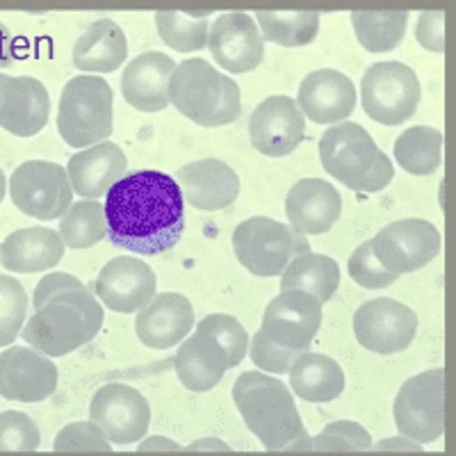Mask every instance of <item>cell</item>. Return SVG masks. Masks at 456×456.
<instances>
[{"label":"cell","mask_w":456,"mask_h":456,"mask_svg":"<svg viewBox=\"0 0 456 456\" xmlns=\"http://www.w3.org/2000/svg\"><path fill=\"white\" fill-rule=\"evenodd\" d=\"M108 240L137 256L176 247L185 231V199L176 178L156 169L133 171L105 194Z\"/></svg>","instance_id":"obj_1"},{"label":"cell","mask_w":456,"mask_h":456,"mask_svg":"<svg viewBox=\"0 0 456 456\" xmlns=\"http://www.w3.org/2000/svg\"><path fill=\"white\" fill-rule=\"evenodd\" d=\"M35 313L21 338L44 356H67L96 338L105 311L83 281L67 272L46 274L35 288Z\"/></svg>","instance_id":"obj_2"},{"label":"cell","mask_w":456,"mask_h":456,"mask_svg":"<svg viewBox=\"0 0 456 456\" xmlns=\"http://www.w3.org/2000/svg\"><path fill=\"white\" fill-rule=\"evenodd\" d=\"M233 402L244 425L270 452H292L295 443L306 438L292 390L263 372H242L233 384Z\"/></svg>","instance_id":"obj_3"},{"label":"cell","mask_w":456,"mask_h":456,"mask_svg":"<svg viewBox=\"0 0 456 456\" xmlns=\"http://www.w3.org/2000/svg\"><path fill=\"white\" fill-rule=\"evenodd\" d=\"M169 103L203 128L233 124L242 112L238 83L201 57L176 64L169 80Z\"/></svg>","instance_id":"obj_4"},{"label":"cell","mask_w":456,"mask_h":456,"mask_svg":"<svg viewBox=\"0 0 456 456\" xmlns=\"http://www.w3.org/2000/svg\"><path fill=\"white\" fill-rule=\"evenodd\" d=\"M320 160L329 176L354 192H381L395 176L390 158L356 121H342L322 135Z\"/></svg>","instance_id":"obj_5"},{"label":"cell","mask_w":456,"mask_h":456,"mask_svg":"<svg viewBox=\"0 0 456 456\" xmlns=\"http://www.w3.org/2000/svg\"><path fill=\"white\" fill-rule=\"evenodd\" d=\"M60 137L73 149H89L108 140L114 130V94L101 76L69 80L57 108Z\"/></svg>","instance_id":"obj_6"},{"label":"cell","mask_w":456,"mask_h":456,"mask_svg":"<svg viewBox=\"0 0 456 456\" xmlns=\"http://www.w3.org/2000/svg\"><path fill=\"white\" fill-rule=\"evenodd\" d=\"M233 251L244 270L267 279L283 274L297 256L311 254V244L288 224L272 217H251L233 231Z\"/></svg>","instance_id":"obj_7"},{"label":"cell","mask_w":456,"mask_h":456,"mask_svg":"<svg viewBox=\"0 0 456 456\" xmlns=\"http://www.w3.org/2000/svg\"><path fill=\"white\" fill-rule=\"evenodd\" d=\"M399 436L418 445L441 441L445 434V370L415 374L402 384L393 406Z\"/></svg>","instance_id":"obj_8"},{"label":"cell","mask_w":456,"mask_h":456,"mask_svg":"<svg viewBox=\"0 0 456 456\" xmlns=\"http://www.w3.org/2000/svg\"><path fill=\"white\" fill-rule=\"evenodd\" d=\"M420 80L402 62H377L361 80V101L370 119L399 126L411 119L420 105Z\"/></svg>","instance_id":"obj_9"},{"label":"cell","mask_w":456,"mask_h":456,"mask_svg":"<svg viewBox=\"0 0 456 456\" xmlns=\"http://www.w3.org/2000/svg\"><path fill=\"white\" fill-rule=\"evenodd\" d=\"M10 197L23 215L42 222L60 219L73 201L67 169L51 160H28L7 181Z\"/></svg>","instance_id":"obj_10"},{"label":"cell","mask_w":456,"mask_h":456,"mask_svg":"<svg viewBox=\"0 0 456 456\" xmlns=\"http://www.w3.org/2000/svg\"><path fill=\"white\" fill-rule=\"evenodd\" d=\"M372 254L393 274H411L429 265L443 249L438 228L427 219H402L381 228L372 240Z\"/></svg>","instance_id":"obj_11"},{"label":"cell","mask_w":456,"mask_h":456,"mask_svg":"<svg viewBox=\"0 0 456 456\" xmlns=\"http://www.w3.org/2000/svg\"><path fill=\"white\" fill-rule=\"evenodd\" d=\"M89 420L103 429L112 445H133L146 438L151 427V404L137 388L108 384L94 393Z\"/></svg>","instance_id":"obj_12"},{"label":"cell","mask_w":456,"mask_h":456,"mask_svg":"<svg viewBox=\"0 0 456 456\" xmlns=\"http://www.w3.org/2000/svg\"><path fill=\"white\" fill-rule=\"evenodd\" d=\"M322 327V304L301 290H283L267 304L260 331L276 347L304 354L311 352Z\"/></svg>","instance_id":"obj_13"},{"label":"cell","mask_w":456,"mask_h":456,"mask_svg":"<svg viewBox=\"0 0 456 456\" xmlns=\"http://www.w3.org/2000/svg\"><path fill=\"white\" fill-rule=\"evenodd\" d=\"M418 331V315L402 301L379 297L354 313V333L361 347L374 354L404 352Z\"/></svg>","instance_id":"obj_14"},{"label":"cell","mask_w":456,"mask_h":456,"mask_svg":"<svg viewBox=\"0 0 456 456\" xmlns=\"http://www.w3.org/2000/svg\"><path fill=\"white\" fill-rule=\"evenodd\" d=\"M60 372L51 358L32 347L0 352V397L7 402L37 404L57 390Z\"/></svg>","instance_id":"obj_15"},{"label":"cell","mask_w":456,"mask_h":456,"mask_svg":"<svg viewBox=\"0 0 456 456\" xmlns=\"http://www.w3.org/2000/svg\"><path fill=\"white\" fill-rule=\"evenodd\" d=\"M208 48L228 73L254 71L265 57V39L247 12L219 14L208 32Z\"/></svg>","instance_id":"obj_16"},{"label":"cell","mask_w":456,"mask_h":456,"mask_svg":"<svg viewBox=\"0 0 456 456\" xmlns=\"http://www.w3.org/2000/svg\"><path fill=\"white\" fill-rule=\"evenodd\" d=\"M249 137L263 156H290L306 137V117L290 96H270L251 112Z\"/></svg>","instance_id":"obj_17"},{"label":"cell","mask_w":456,"mask_h":456,"mask_svg":"<svg viewBox=\"0 0 456 456\" xmlns=\"http://www.w3.org/2000/svg\"><path fill=\"white\" fill-rule=\"evenodd\" d=\"M158 281L153 270L135 256H119L105 263L94 292L114 313H140L156 297Z\"/></svg>","instance_id":"obj_18"},{"label":"cell","mask_w":456,"mask_h":456,"mask_svg":"<svg viewBox=\"0 0 456 456\" xmlns=\"http://www.w3.org/2000/svg\"><path fill=\"white\" fill-rule=\"evenodd\" d=\"M51 117V96L42 80L0 73V128L16 137L37 135Z\"/></svg>","instance_id":"obj_19"},{"label":"cell","mask_w":456,"mask_h":456,"mask_svg":"<svg viewBox=\"0 0 456 456\" xmlns=\"http://www.w3.org/2000/svg\"><path fill=\"white\" fill-rule=\"evenodd\" d=\"M297 108L313 124H342L356 108V87L345 73L320 69L301 80Z\"/></svg>","instance_id":"obj_20"},{"label":"cell","mask_w":456,"mask_h":456,"mask_svg":"<svg viewBox=\"0 0 456 456\" xmlns=\"http://www.w3.org/2000/svg\"><path fill=\"white\" fill-rule=\"evenodd\" d=\"M176 183L181 187L183 199L197 210H224L240 194V176L231 165L217 158L190 162L181 167L176 174Z\"/></svg>","instance_id":"obj_21"},{"label":"cell","mask_w":456,"mask_h":456,"mask_svg":"<svg viewBox=\"0 0 456 456\" xmlns=\"http://www.w3.org/2000/svg\"><path fill=\"white\" fill-rule=\"evenodd\" d=\"M194 327V308L178 292H160L137 313V338L151 349H169L181 345Z\"/></svg>","instance_id":"obj_22"},{"label":"cell","mask_w":456,"mask_h":456,"mask_svg":"<svg viewBox=\"0 0 456 456\" xmlns=\"http://www.w3.org/2000/svg\"><path fill=\"white\" fill-rule=\"evenodd\" d=\"M290 226L301 235H322L340 219L342 199L324 178H304L295 183L285 199Z\"/></svg>","instance_id":"obj_23"},{"label":"cell","mask_w":456,"mask_h":456,"mask_svg":"<svg viewBox=\"0 0 456 456\" xmlns=\"http://www.w3.org/2000/svg\"><path fill=\"white\" fill-rule=\"evenodd\" d=\"M126 153L114 142H101L69 158L67 176L71 190L89 201H99L110 192V187L126 176Z\"/></svg>","instance_id":"obj_24"},{"label":"cell","mask_w":456,"mask_h":456,"mask_svg":"<svg viewBox=\"0 0 456 456\" xmlns=\"http://www.w3.org/2000/svg\"><path fill=\"white\" fill-rule=\"evenodd\" d=\"M176 62L160 51H146L130 60L121 73L126 103L140 112H162L169 105V80Z\"/></svg>","instance_id":"obj_25"},{"label":"cell","mask_w":456,"mask_h":456,"mask_svg":"<svg viewBox=\"0 0 456 456\" xmlns=\"http://www.w3.org/2000/svg\"><path fill=\"white\" fill-rule=\"evenodd\" d=\"M64 256V242L51 228H19L0 244V263L7 272L35 274L53 270Z\"/></svg>","instance_id":"obj_26"},{"label":"cell","mask_w":456,"mask_h":456,"mask_svg":"<svg viewBox=\"0 0 456 456\" xmlns=\"http://www.w3.org/2000/svg\"><path fill=\"white\" fill-rule=\"evenodd\" d=\"M174 368H176L178 379H181V384L187 390L208 393L215 386H219L224 374L231 370V365H228L226 354L215 342V338L197 329L178 347L176 358H174Z\"/></svg>","instance_id":"obj_27"},{"label":"cell","mask_w":456,"mask_h":456,"mask_svg":"<svg viewBox=\"0 0 456 456\" xmlns=\"http://www.w3.org/2000/svg\"><path fill=\"white\" fill-rule=\"evenodd\" d=\"M128 57V39L112 19L94 21L73 46V64L85 73L117 71Z\"/></svg>","instance_id":"obj_28"},{"label":"cell","mask_w":456,"mask_h":456,"mask_svg":"<svg viewBox=\"0 0 456 456\" xmlns=\"http://www.w3.org/2000/svg\"><path fill=\"white\" fill-rule=\"evenodd\" d=\"M290 388L304 402L329 404L345 390V372L327 354L304 352L290 368Z\"/></svg>","instance_id":"obj_29"},{"label":"cell","mask_w":456,"mask_h":456,"mask_svg":"<svg viewBox=\"0 0 456 456\" xmlns=\"http://www.w3.org/2000/svg\"><path fill=\"white\" fill-rule=\"evenodd\" d=\"M340 285V267L324 254L297 256L281 274V292L301 290L315 297L320 304L331 299Z\"/></svg>","instance_id":"obj_30"},{"label":"cell","mask_w":456,"mask_h":456,"mask_svg":"<svg viewBox=\"0 0 456 456\" xmlns=\"http://www.w3.org/2000/svg\"><path fill=\"white\" fill-rule=\"evenodd\" d=\"M395 160L413 176H429L443 162V133L429 126L406 128L395 140Z\"/></svg>","instance_id":"obj_31"},{"label":"cell","mask_w":456,"mask_h":456,"mask_svg":"<svg viewBox=\"0 0 456 456\" xmlns=\"http://www.w3.org/2000/svg\"><path fill=\"white\" fill-rule=\"evenodd\" d=\"M256 26L263 39L285 48H299L315 42L320 32L317 12H256Z\"/></svg>","instance_id":"obj_32"},{"label":"cell","mask_w":456,"mask_h":456,"mask_svg":"<svg viewBox=\"0 0 456 456\" xmlns=\"http://www.w3.org/2000/svg\"><path fill=\"white\" fill-rule=\"evenodd\" d=\"M352 26L358 44L370 53H388L399 46L409 26V12H354Z\"/></svg>","instance_id":"obj_33"},{"label":"cell","mask_w":456,"mask_h":456,"mask_svg":"<svg viewBox=\"0 0 456 456\" xmlns=\"http://www.w3.org/2000/svg\"><path fill=\"white\" fill-rule=\"evenodd\" d=\"M64 247L71 249H89L99 242L108 240V222H105V208L101 201H76L67 213L60 217L57 231Z\"/></svg>","instance_id":"obj_34"},{"label":"cell","mask_w":456,"mask_h":456,"mask_svg":"<svg viewBox=\"0 0 456 456\" xmlns=\"http://www.w3.org/2000/svg\"><path fill=\"white\" fill-rule=\"evenodd\" d=\"M160 39L181 53H197L208 46V14H185V12H158L156 14Z\"/></svg>","instance_id":"obj_35"},{"label":"cell","mask_w":456,"mask_h":456,"mask_svg":"<svg viewBox=\"0 0 456 456\" xmlns=\"http://www.w3.org/2000/svg\"><path fill=\"white\" fill-rule=\"evenodd\" d=\"M197 329L215 338V342L226 354L231 368H238L242 363L247 349H249V333L240 324L238 317L226 315V313H213V315L203 317Z\"/></svg>","instance_id":"obj_36"},{"label":"cell","mask_w":456,"mask_h":456,"mask_svg":"<svg viewBox=\"0 0 456 456\" xmlns=\"http://www.w3.org/2000/svg\"><path fill=\"white\" fill-rule=\"evenodd\" d=\"M28 295L14 276L0 274V347H10L26 324Z\"/></svg>","instance_id":"obj_37"},{"label":"cell","mask_w":456,"mask_h":456,"mask_svg":"<svg viewBox=\"0 0 456 456\" xmlns=\"http://www.w3.org/2000/svg\"><path fill=\"white\" fill-rule=\"evenodd\" d=\"M370 447L372 436L354 420L331 422L311 438V450L315 452H368Z\"/></svg>","instance_id":"obj_38"},{"label":"cell","mask_w":456,"mask_h":456,"mask_svg":"<svg viewBox=\"0 0 456 456\" xmlns=\"http://www.w3.org/2000/svg\"><path fill=\"white\" fill-rule=\"evenodd\" d=\"M42 447V431L28 413H0V452H35Z\"/></svg>","instance_id":"obj_39"},{"label":"cell","mask_w":456,"mask_h":456,"mask_svg":"<svg viewBox=\"0 0 456 456\" xmlns=\"http://www.w3.org/2000/svg\"><path fill=\"white\" fill-rule=\"evenodd\" d=\"M347 270L354 283H358L361 288H368V290H384V288H388V285H393L399 279L397 274L386 270L384 265L374 258L372 244L370 242L358 244L356 249H354V254L349 256Z\"/></svg>","instance_id":"obj_40"},{"label":"cell","mask_w":456,"mask_h":456,"mask_svg":"<svg viewBox=\"0 0 456 456\" xmlns=\"http://www.w3.org/2000/svg\"><path fill=\"white\" fill-rule=\"evenodd\" d=\"M53 450L55 452H112V443L108 441V436L103 434L99 425H94L92 420L73 422V425L64 427L53 441Z\"/></svg>","instance_id":"obj_41"},{"label":"cell","mask_w":456,"mask_h":456,"mask_svg":"<svg viewBox=\"0 0 456 456\" xmlns=\"http://www.w3.org/2000/svg\"><path fill=\"white\" fill-rule=\"evenodd\" d=\"M249 356L254 361L256 368L265 370V372L272 374H288L290 372L292 363L301 354L290 352V349H281L276 347L274 342H270L265 338V333L256 331V336L249 340Z\"/></svg>","instance_id":"obj_42"},{"label":"cell","mask_w":456,"mask_h":456,"mask_svg":"<svg viewBox=\"0 0 456 456\" xmlns=\"http://www.w3.org/2000/svg\"><path fill=\"white\" fill-rule=\"evenodd\" d=\"M415 39L431 53L445 51V12H422L415 23Z\"/></svg>","instance_id":"obj_43"},{"label":"cell","mask_w":456,"mask_h":456,"mask_svg":"<svg viewBox=\"0 0 456 456\" xmlns=\"http://www.w3.org/2000/svg\"><path fill=\"white\" fill-rule=\"evenodd\" d=\"M140 452H181L183 447L178 445L176 441H171V438H165V436H146L140 441Z\"/></svg>","instance_id":"obj_44"},{"label":"cell","mask_w":456,"mask_h":456,"mask_svg":"<svg viewBox=\"0 0 456 456\" xmlns=\"http://www.w3.org/2000/svg\"><path fill=\"white\" fill-rule=\"evenodd\" d=\"M374 450L379 452H422V445L409 441L404 436H393V438H384L381 443L374 445Z\"/></svg>","instance_id":"obj_45"},{"label":"cell","mask_w":456,"mask_h":456,"mask_svg":"<svg viewBox=\"0 0 456 456\" xmlns=\"http://www.w3.org/2000/svg\"><path fill=\"white\" fill-rule=\"evenodd\" d=\"M12 62H14V37L5 23H0V69H7Z\"/></svg>","instance_id":"obj_46"},{"label":"cell","mask_w":456,"mask_h":456,"mask_svg":"<svg viewBox=\"0 0 456 456\" xmlns=\"http://www.w3.org/2000/svg\"><path fill=\"white\" fill-rule=\"evenodd\" d=\"M190 452H231V445L224 443L222 438H215V436H206V438H199V441L190 443L187 445Z\"/></svg>","instance_id":"obj_47"},{"label":"cell","mask_w":456,"mask_h":456,"mask_svg":"<svg viewBox=\"0 0 456 456\" xmlns=\"http://www.w3.org/2000/svg\"><path fill=\"white\" fill-rule=\"evenodd\" d=\"M5 192H7V178H5V171L0 169V203H3V199H5Z\"/></svg>","instance_id":"obj_48"}]
</instances>
